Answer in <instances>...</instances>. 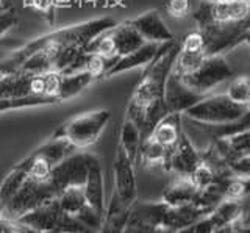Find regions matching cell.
Here are the masks:
<instances>
[{
	"mask_svg": "<svg viewBox=\"0 0 250 233\" xmlns=\"http://www.w3.org/2000/svg\"><path fill=\"white\" fill-rule=\"evenodd\" d=\"M247 110V105L233 102L227 94H207L197 104L183 111L182 116L185 119L207 124V126H225L238 121Z\"/></svg>",
	"mask_w": 250,
	"mask_h": 233,
	"instance_id": "obj_1",
	"label": "cell"
},
{
	"mask_svg": "<svg viewBox=\"0 0 250 233\" xmlns=\"http://www.w3.org/2000/svg\"><path fill=\"white\" fill-rule=\"evenodd\" d=\"M109 119H111V113L108 110L78 114L55 131L52 138L67 139L74 147H88L97 141Z\"/></svg>",
	"mask_w": 250,
	"mask_h": 233,
	"instance_id": "obj_2",
	"label": "cell"
},
{
	"mask_svg": "<svg viewBox=\"0 0 250 233\" xmlns=\"http://www.w3.org/2000/svg\"><path fill=\"white\" fill-rule=\"evenodd\" d=\"M180 79L194 92H197L200 96H207L217 85L233 79V69L227 63L222 53H219V55L208 57L199 69H195L194 72L188 75L180 77Z\"/></svg>",
	"mask_w": 250,
	"mask_h": 233,
	"instance_id": "obj_3",
	"label": "cell"
},
{
	"mask_svg": "<svg viewBox=\"0 0 250 233\" xmlns=\"http://www.w3.org/2000/svg\"><path fill=\"white\" fill-rule=\"evenodd\" d=\"M91 158L92 155L89 153H77L72 157H66L57 166L52 168L47 180L57 191V196L70 186H84Z\"/></svg>",
	"mask_w": 250,
	"mask_h": 233,
	"instance_id": "obj_4",
	"label": "cell"
},
{
	"mask_svg": "<svg viewBox=\"0 0 250 233\" xmlns=\"http://www.w3.org/2000/svg\"><path fill=\"white\" fill-rule=\"evenodd\" d=\"M202 157H200V149H197L191 138L183 130L180 135L177 144L169 150L166 165H164V170L175 174V177H186L189 178L194 169L200 165Z\"/></svg>",
	"mask_w": 250,
	"mask_h": 233,
	"instance_id": "obj_5",
	"label": "cell"
},
{
	"mask_svg": "<svg viewBox=\"0 0 250 233\" xmlns=\"http://www.w3.org/2000/svg\"><path fill=\"white\" fill-rule=\"evenodd\" d=\"M133 168L135 163L128 158L121 146H117L114 160V197L127 208H131L136 200V177Z\"/></svg>",
	"mask_w": 250,
	"mask_h": 233,
	"instance_id": "obj_6",
	"label": "cell"
},
{
	"mask_svg": "<svg viewBox=\"0 0 250 233\" xmlns=\"http://www.w3.org/2000/svg\"><path fill=\"white\" fill-rule=\"evenodd\" d=\"M203 96L194 92L182 82V79L170 71L166 85H164V104H166L167 113H180L186 111L188 108L197 104Z\"/></svg>",
	"mask_w": 250,
	"mask_h": 233,
	"instance_id": "obj_7",
	"label": "cell"
},
{
	"mask_svg": "<svg viewBox=\"0 0 250 233\" xmlns=\"http://www.w3.org/2000/svg\"><path fill=\"white\" fill-rule=\"evenodd\" d=\"M130 24L135 27L136 32L144 38L147 42L163 44L167 41H174V33L167 28L166 22L163 21L161 14L156 10H150L143 13L141 16L130 21Z\"/></svg>",
	"mask_w": 250,
	"mask_h": 233,
	"instance_id": "obj_8",
	"label": "cell"
},
{
	"mask_svg": "<svg viewBox=\"0 0 250 233\" xmlns=\"http://www.w3.org/2000/svg\"><path fill=\"white\" fill-rule=\"evenodd\" d=\"M86 204L94 208L100 216H105V197H104V174H102L100 161L94 157L89 161L88 177L83 186Z\"/></svg>",
	"mask_w": 250,
	"mask_h": 233,
	"instance_id": "obj_9",
	"label": "cell"
},
{
	"mask_svg": "<svg viewBox=\"0 0 250 233\" xmlns=\"http://www.w3.org/2000/svg\"><path fill=\"white\" fill-rule=\"evenodd\" d=\"M158 49H160V44L146 42L144 45H141V47L136 49L135 52H131V53H128V55L121 57L119 60H117L116 63L105 72L104 79H108V77L117 75V74L125 72V71H130V69L147 66L155 58Z\"/></svg>",
	"mask_w": 250,
	"mask_h": 233,
	"instance_id": "obj_10",
	"label": "cell"
},
{
	"mask_svg": "<svg viewBox=\"0 0 250 233\" xmlns=\"http://www.w3.org/2000/svg\"><path fill=\"white\" fill-rule=\"evenodd\" d=\"M108 33L113 41L117 58L128 55V53L135 52L136 49L141 47V45H144L147 42V41H144V38L136 32L135 27L130 24V21L124 22V24H119V25H114L113 28L108 30Z\"/></svg>",
	"mask_w": 250,
	"mask_h": 233,
	"instance_id": "obj_11",
	"label": "cell"
},
{
	"mask_svg": "<svg viewBox=\"0 0 250 233\" xmlns=\"http://www.w3.org/2000/svg\"><path fill=\"white\" fill-rule=\"evenodd\" d=\"M183 131L182 126V114L180 113H167L164 118L156 124V127L150 133V138L158 141L161 146L170 150L178 141L180 135Z\"/></svg>",
	"mask_w": 250,
	"mask_h": 233,
	"instance_id": "obj_12",
	"label": "cell"
},
{
	"mask_svg": "<svg viewBox=\"0 0 250 233\" xmlns=\"http://www.w3.org/2000/svg\"><path fill=\"white\" fill-rule=\"evenodd\" d=\"M197 192H199L197 186L191 182V178L175 177V180L164 190L161 200L172 207L189 205L194 202Z\"/></svg>",
	"mask_w": 250,
	"mask_h": 233,
	"instance_id": "obj_13",
	"label": "cell"
},
{
	"mask_svg": "<svg viewBox=\"0 0 250 233\" xmlns=\"http://www.w3.org/2000/svg\"><path fill=\"white\" fill-rule=\"evenodd\" d=\"M94 80L96 79H94L88 71H80L75 74H61L60 88H58V94H57L58 100L62 102V100H67V99H72V97L78 96Z\"/></svg>",
	"mask_w": 250,
	"mask_h": 233,
	"instance_id": "obj_14",
	"label": "cell"
},
{
	"mask_svg": "<svg viewBox=\"0 0 250 233\" xmlns=\"http://www.w3.org/2000/svg\"><path fill=\"white\" fill-rule=\"evenodd\" d=\"M214 227L238 224L241 219V202L239 200H224L217 207H214L209 213Z\"/></svg>",
	"mask_w": 250,
	"mask_h": 233,
	"instance_id": "obj_15",
	"label": "cell"
},
{
	"mask_svg": "<svg viewBox=\"0 0 250 233\" xmlns=\"http://www.w3.org/2000/svg\"><path fill=\"white\" fill-rule=\"evenodd\" d=\"M195 124L200 126L203 130L207 131V135L209 138H213V139L236 135V133H241V131L250 130V106L238 121H234L231 124H225V126H207V124H199V122H195Z\"/></svg>",
	"mask_w": 250,
	"mask_h": 233,
	"instance_id": "obj_16",
	"label": "cell"
},
{
	"mask_svg": "<svg viewBox=\"0 0 250 233\" xmlns=\"http://www.w3.org/2000/svg\"><path fill=\"white\" fill-rule=\"evenodd\" d=\"M141 141H143V139H141V131H139L138 126L133 121H130L128 118H125L122 130H121V141H119V146L125 150V153L128 155V158L133 163L136 161Z\"/></svg>",
	"mask_w": 250,
	"mask_h": 233,
	"instance_id": "obj_17",
	"label": "cell"
},
{
	"mask_svg": "<svg viewBox=\"0 0 250 233\" xmlns=\"http://www.w3.org/2000/svg\"><path fill=\"white\" fill-rule=\"evenodd\" d=\"M225 94L229 96L233 102L250 106V77L249 75L233 77Z\"/></svg>",
	"mask_w": 250,
	"mask_h": 233,
	"instance_id": "obj_18",
	"label": "cell"
},
{
	"mask_svg": "<svg viewBox=\"0 0 250 233\" xmlns=\"http://www.w3.org/2000/svg\"><path fill=\"white\" fill-rule=\"evenodd\" d=\"M194 6V0H167L166 8L170 16L174 18H186L191 14Z\"/></svg>",
	"mask_w": 250,
	"mask_h": 233,
	"instance_id": "obj_19",
	"label": "cell"
},
{
	"mask_svg": "<svg viewBox=\"0 0 250 233\" xmlns=\"http://www.w3.org/2000/svg\"><path fill=\"white\" fill-rule=\"evenodd\" d=\"M227 168L234 177H250V155L230 160L227 163Z\"/></svg>",
	"mask_w": 250,
	"mask_h": 233,
	"instance_id": "obj_20",
	"label": "cell"
},
{
	"mask_svg": "<svg viewBox=\"0 0 250 233\" xmlns=\"http://www.w3.org/2000/svg\"><path fill=\"white\" fill-rule=\"evenodd\" d=\"M216 230L213 221H211L209 217V213L207 216L200 217V219H197L195 222L189 224L188 227L178 230L177 233H213Z\"/></svg>",
	"mask_w": 250,
	"mask_h": 233,
	"instance_id": "obj_21",
	"label": "cell"
},
{
	"mask_svg": "<svg viewBox=\"0 0 250 233\" xmlns=\"http://www.w3.org/2000/svg\"><path fill=\"white\" fill-rule=\"evenodd\" d=\"M241 225H250V194L241 200Z\"/></svg>",
	"mask_w": 250,
	"mask_h": 233,
	"instance_id": "obj_22",
	"label": "cell"
},
{
	"mask_svg": "<svg viewBox=\"0 0 250 233\" xmlns=\"http://www.w3.org/2000/svg\"><path fill=\"white\" fill-rule=\"evenodd\" d=\"M231 233H250V225H241L239 222L234 225Z\"/></svg>",
	"mask_w": 250,
	"mask_h": 233,
	"instance_id": "obj_23",
	"label": "cell"
},
{
	"mask_svg": "<svg viewBox=\"0 0 250 233\" xmlns=\"http://www.w3.org/2000/svg\"><path fill=\"white\" fill-rule=\"evenodd\" d=\"M238 44H246V45H249V47H250V28L247 30L246 33H242V35L239 36Z\"/></svg>",
	"mask_w": 250,
	"mask_h": 233,
	"instance_id": "obj_24",
	"label": "cell"
},
{
	"mask_svg": "<svg viewBox=\"0 0 250 233\" xmlns=\"http://www.w3.org/2000/svg\"><path fill=\"white\" fill-rule=\"evenodd\" d=\"M5 217V205H3V202L0 200V219H3Z\"/></svg>",
	"mask_w": 250,
	"mask_h": 233,
	"instance_id": "obj_25",
	"label": "cell"
},
{
	"mask_svg": "<svg viewBox=\"0 0 250 233\" xmlns=\"http://www.w3.org/2000/svg\"><path fill=\"white\" fill-rule=\"evenodd\" d=\"M0 8H2V0H0Z\"/></svg>",
	"mask_w": 250,
	"mask_h": 233,
	"instance_id": "obj_26",
	"label": "cell"
}]
</instances>
